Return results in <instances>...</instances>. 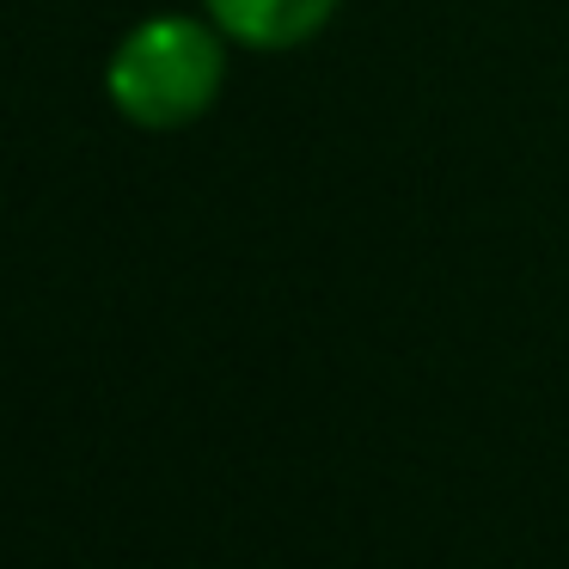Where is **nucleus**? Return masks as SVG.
<instances>
[{"mask_svg":"<svg viewBox=\"0 0 569 569\" xmlns=\"http://www.w3.org/2000/svg\"><path fill=\"white\" fill-rule=\"evenodd\" d=\"M233 50L251 56H288L312 43L337 19L343 0H197Z\"/></svg>","mask_w":569,"mask_h":569,"instance_id":"nucleus-2","label":"nucleus"},{"mask_svg":"<svg viewBox=\"0 0 569 569\" xmlns=\"http://www.w3.org/2000/svg\"><path fill=\"white\" fill-rule=\"evenodd\" d=\"M227 56L233 43L202 13H148L111 43L104 56V99L129 129L178 136L202 123L227 92Z\"/></svg>","mask_w":569,"mask_h":569,"instance_id":"nucleus-1","label":"nucleus"}]
</instances>
